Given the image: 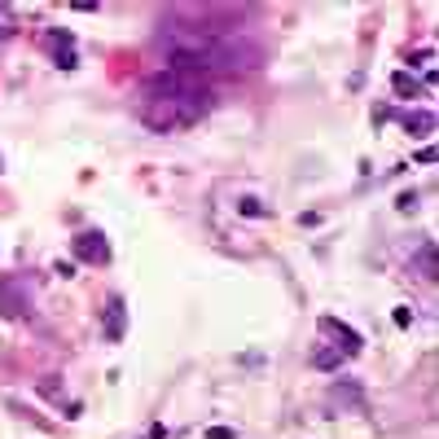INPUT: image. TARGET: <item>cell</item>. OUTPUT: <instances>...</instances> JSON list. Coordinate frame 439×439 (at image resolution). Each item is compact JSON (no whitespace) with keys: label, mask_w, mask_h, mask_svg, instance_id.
Segmentation results:
<instances>
[{"label":"cell","mask_w":439,"mask_h":439,"mask_svg":"<svg viewBox=\"0 0 439 439\" xmlns=\"http://www.w3.org/2000/svg\"><path fill=\"white\" fill-rule=\"evenodd\" d=\"M391 321L400 325V330H409V325H413V307H396V312H391Z\"/></svg>","instance_id":"5bb4252c"},{"label":"cell","mask_w":439,"mask_h":439,"mask_svg":"<svg viewBox=\"0 0 439 439\" xmlns=\"http://www.w3.org/2000/svg\"><path fill=\"white\" fill-rule=\"evenodd\" d=\"M312 365H316V369H338V365H343V356H338L334 347H316V351H312Z\"/></svg>","instance_id":"8fae6325"},{"label":"cell","mask_w":439,"mask_h":439,"mask_svg":"<svg viewBox=\"0 0 439 439\" xmlns=\"http://www.w3.org/2000/svg\"><path fill=\"white\" fill-rule=\"evenodd\" d=\"M13 31H18V18H13V9H9V5H0V44H5Z\"/></svg>","instance_id":"7c38bea8"},{"label":"cell","mask_w":439,"mask_h":439,"mask_svg":"<svg viewBox=\"0 0 439 439\" xmlns=\"http://www.w3.org/2000/svg\"><path fill=\"white\" fill-rule=\"evenodd\" d=\"M417 272L426 281H435V242H421L417 246Z\"/></svg>","instance_id":"30bf717a"},{"label":"cell","mask_w":439,"mask_h":439,"mask_svg":"<svg viewBox=\"0 0 439 439\" xmlns=\"http://www.w3.org/2000/svg\"><path fill=\"white\" fill-rule=\"evenodd\" d=\"M404 127H409L413 137H431V127H435V115H431V110H417V115H404Z\"/></svg>","instance_id":"9c48e42d"},{"label":"cell","mask_w":439,"mask_h":439,"mask_svg":"<svg viewBox=\"0 0 439 439\" xmlns=\"http://www.w3.org/2000/svg\"><path fill=\"white\" fill-rule=\"evenodd\" d=\"M211 110V88H193L181 97H145L141 102V119L154 127V132H167V127H189L198 123Z\"/></svg>","instance_id":"7a4b0ae2"},{"label":"cell","mask_w":439,"mask_h":439,"mask_svg":"<svg viewBox=\"0 0 439 439\" xmlns=\"http://www.w3.org/2000/svg\"><path fill=\"white\" fill-rule=\"evenodd\" d=\"M396 207H400V211H417V193H404V198H400Z\"/></svg>","instance_id":"e0dca14e"},{"label":"cell","mask_w":439,"mask_h":439,"mask_svg":"<svg viewBox=\"0 0 439 439\" xmlns=\"http://www.w3.org/2000/svg\"><path fill=\"white\" fill-rule=\"evenodd\" d=\"M71 251L75 259H84V264H110V242L102 229H79L71 237Z\"/></svg>","instance_id":"277c9868"},{"label":"cell","mask_w":439,"mask_h":439,"mask_svg":"<svg viewBox=\"0 0 439 439\" xmlns=\"http://www.w3.org/2000/svg\"><path fill=\"white\" fill-rule=\"evenodd\" d=\"M44 44L53 48V62H57L62 71H75V62H79V57H75V36H71V31H57V27H53V31H44Z\"/></svg>","instance_id":"52a82bcc"},{"label":"cell","mask_w":439,"mask_h":439,"mask_svg":"<svg viewBox=\"0 0 439 439\" xmlns=\"http://www.w3.org/2000/svg\"><path fill=\"white\" fill-rule=\"evenodd\" d=\"M321 330H325V338L334 343V351L343 356V361H351V356H361V347H365V343H361V334H356L351 325H343L338 316H321Z\"/></svg>","instance_id":"5b68a950"},{"label":"cell","mask_w":439,"mask_h":439,"mask_svg":"<svg viewBox=\"0 0 439 439\" xmlns=\"http://www.w3.org/2000/svg\"><path fill=\"white\" fill-rule=\"evenodd\" d=\"M0 167H5V162H0Z\"/></svg>","instance_id":"ffe728a7"},{"label":"cell","mask_w":439,"mask_h":439,"mask_svg":"<svg viewBox=\"0 0 439 439\" xmlns=\"http://www.w3.org/2000/svg\"><path fill=\"white\" fill-rule=\"evenodd\" d=\"M172 31V44H167V71L176 75H193V79H207V75H242V71H255L264 62V48L255 40H237V36H198V31H181V27H162Z\"/></svg>","instance_id":"6da1fadb"},{"label":"cell","mask_w":439,"mask_h":439,"mask_svg":"<svg viewBox=\"0 0 439 439\" xmlns=\"http://www.w3.org/2000/svg\"><path fill=\"white\" fill-rule=\"evenodd\" d=\"M102 330H106L110 343H119V338L127 334V303H123V295H110L106 299V307H102Z\"/></svg>","instance_id":"8992f818"},{"label":"cell","mask_w":439,"mask_h":439,"mask_svg":"<svg viewBox=\"0 0 439 439\" xmlns=\"http://www.w3.org/2000/svg\"><path fill=\"white\" fill-rule=\"evenodd\" d=\"M27 312H31V286L22 277H5L0 281V316L22 321Z\"/></svg>","instance_id":"3957f363"},{"label":"cell","mask_w":439,"mask_h":439,"mask_svg":"<svg viewBox=\"0 0 439 439\" xmlns=\"http://www.w3.org/2000/svg\"><path fill=\"white\" fill-rule=\"evenodd\" d=\"M237 211H242V216H272L259 198H237Z\"/></svg>","instance_id":"4fadbf2b"},{"label":"cell","mask_w":439,"mask_h":439,"mask_svg":"<svg viewBox=\"0 0 439 439\" xmlns=\"http://www.w3.org/2000/svg\"><path fill=\"white\" fill-rule=\"evenodd\" d=\"M40 391L44 396H57L62 391V378H40Z\"/></svg>","instance_id":"9a60e30c"},{"label":"cell","mask_w":439,"mask_h":439,"mask_svg":"<svg viewBox=\"0 0 439 439\" xmlns=\"http://www.w3.org/2000/svg\"><path fill=\"white\" fill-rule=\"evenodd\" d=\"M391 88H396V97H417L426 84H421L417 75H409V71H396V75H391Z\"/></svg>","instance_id":"ba28073f"},{"label":"cell","mask_w":439,"mask_h":439,"mask_svg":"<svg viewBox=\"0 0 439 439\" xmlns=\"http://www.w3.org/2000/svg\"><path fill=\"white\" fill-rule=\"evenodd\" d=\"M145 439H167V426H154V431L145 435Z\"/></svg>","instance_id":"d6986e66"},{"label":"cell","mask_w":439,"mask_h":439,"mask_svg":"<svg viewBox=\"0 0 439 439\" xmlns=\"http://www.w3.org/2000/svg\"><path fill=\"white\" fill-rule=\"evenodd\" d=\"M207 439H237V431H229V426H211Z\"/></svg>","instance_id":"2e32d148"},{"label":"cell","mask_w":439,"mask_h":439,"mask_svg":"<svg viewBox=\"0 0 439 439\" xmlns=\"http://www.w3.org/2000/svg\"><path fill=\"white\" fill-rule=\"evenodd\" d=\"M299 224H303V229H312V224H321V216H316V211H303Z\"/></svg>","instance_id":"ac0fdd59"}]
</instances>
